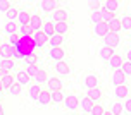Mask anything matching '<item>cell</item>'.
<instances>
[{"label":"cell","mask_w":131,"mask_h":115,"mask_svg":"<svg viewBox=\"0 0 131 115\" xmlns=\"http://www.w3.org/2000/svg\"><path fill=\"white\" fill-rule=\"evenodd\" d=\"M62 105H64V108L67 110V112H71V113L78 112V110H79V96L74 95V93H71V95H66Z\"/></svg>","instance_id":"6da1fadb"},{"label":"cell","mask_w":131,"mask_h":115,"mask_svg":"<svg viewBox=\"0 0 131 115\" xmlns=\"http://www.w3.org/2000/svg\"><path fill=\"white\" fill-rule=\"evenodd\" d=\"M50 21H53V22H69V21H71L69 10H67L66 7H59V9H55V10L50 14Z\"/></svg>","instance_id":"7a4b0ae2"},{"label":"cell","mask_w":131,"mask_h":115,"mask_svg":"<svg viewBox=\"0 0 131 115\" xmlns=\"http://www.w3.org/2000/svg\"><path fill=\"white\" fill-rule=\"evenodd\" d=\"M53 72H55V76L62 79V77H67L71 74V64L69 62H66V60H60V62H55L53 64Z\"/></svg>","instance_id":"3957f363"},{"label":"cell","mask_w":131,"mask_h":115,"mask_svg":"<svg viewBox=\"0 0 131 115\" xmlns=\"http://www.w3.org/2000/svg\"><path fill=\"white\" fill-rule=\"evenodd\" d=\"M83 86L86 90H93V88H98L100 86V79H98V74L97 72H86L83 76Z\"/></svg>","instance_id":"277c9868"},{"label":"cell","mask_w":131,"mask_h":115,"mask_svg":"<svg viewBox=\"0 0 131 115\" xmlns=\"http://www.w3.org/2000/svg\"><path fill=\"white\" fill-rule=\"evenodd\" d=\"M17 60L16 58H0V74H7V72H17Z\"/></svg>","instance_id":"5b68a950"},{"label":"cell","mask_w":131,"mask_h":115,"mask_svg":"<svg viewBox=\"0 0 131 115\" xmlns=\"http://www.w3.org/2000/svg\"><path fill=\"white\" fill-rule=\"evenodd\" d=\"M29 40H31L33 43H35V46H38V48H45V46H48V38H47L41 31H31Z\"/></svg>","instance_id":"8992f818"},{"label":"cell","mask_w":131,"mask_h":115,"mask_svg":"<svg viewBox=\"0 0 131 115\" xmlns=\"http://www.w3.org/2000/svg\"><path fill=\"white\" fill-rule=\"evenodd\" d=\"M124 62V57H123V53H114L109 60H107V65H109V69L112 72H116V70H121V65Z\"/></svg>","instance_id":"52a82bcc"},{"label":"cell","mask_w":131,"mask_h":115,"mask_svg":"<svg viewBox=\"0 0 131 115\" xmlns=\"http://www.w3.org/2000/svg\"><path fill=\"white\" fill-rule=\"evenodd\" d=\"M119 9H121V2H117V0H105V2H102V9L100 10H105L109 14L117 16Z\"/></svg>","instance_id":"ba28073f"},{"label":"cell","mask_w":131,"mask_h":115,"mask_svg":"<svg viewBox=\"0 0 131 115\" xmlns=\"http://www.w3.org/2000/svg\"><path fill=\"white\" fill-rule=\"evenodd\" d=\"M59 2H55V0H40L38 4H36V7L38 9H41L43 12H47V14H52L55 9H59Z\"/></svg>","instance_id":"9c48e42d"},{"label":"cell","mask_w":131,"mask_h":115,"mask_svg":"<svg viewBox=\"0 0 131 115\" xmlns=\"http://www.w3.org/2000/svg\"><path fill=\"white\" fill-rule=\"evenodd\" d=\"M16 83L26 90L29 84H33V79L28 76V72L24 69H21V70H17V72H16Z\"/></svg>","instance_id":"30bf717a"},{"label":"cell","mask_w":131,"mask_h":115,"mask_svg":"<svg viewBox=\"0 0 131 115\" xmlns=\"http://www.w3.org/2000/svg\"><path fill=\"white\" fill-rule=\"evenodd\" d=\"M31 16H33V10L29 9V7L21 9V10H19V16H17V19H16L17 26H28V24H29V19H31Z\"/></svg>","instance_id":"8fae6325"},{"label":"cell","mask_w":131,"mask_h":115,"mask_svg":"<svg viewBox=\"0 0 131 115\" xmlns=\"http://www.w3.org/2000/svg\"><path fill=\"white\" fill-rule=\"evenodd\" d=\"M102 41H104L105 46L116 50V46H119V43H121V34H117V33H107V36Z\"/></svg>","instance_id":"7c38bea8"},{"label":"cell","mask_w":131,"mask_h":115,"mask_svg":"<svg viewBox=\"0 0 131 115\" xmlns=\"http://www.w3.org/2000/svg\"><path fill=\"white\" fill-rule=\"evenodd\" d=\"M107 33H109V28H107V24H104V22H98V24L92 26V34L98 40H104L105 36H107Z\"/></svg>","instance_id":"4fadbf2b"},{"label":"cell","mask_w":131,"mask_h":115,"mask_svg":"<svg viewBox=\"0 0 131 115\" xmlns=\"http://www.w3.org/2000/svg\"><path fill=\"white\" fill-rule=\"evenodd\" d=\"M0 58H16L14 57V45L10 41H5L0 45Z\"/></svg>","instance_id":"5bb4252c"},{"label":"cell","mask_w":131,"mask_h":115,"mask_svg":"<svg viewBox=\"0 0 131 115\" xmlns=\"http://www.w3.org/2000/svg\"><path fill=\"white\" fill-rule=\"evenodd\" d=\"M93 105H95V103H93L86 95H81V96H79V108H81V112H83L85 115H90V113H92Z\"/></svg>","instance_id":"9a60e30c"},{"label":"cell","mask_w":131,"mask_h":115,"mask_svg":"<svg viewBox=\"0 0 131 115\" xmlns=\"http://www.w3.org/2000/svg\"><path fill=\"white\" fill-rule=\"evenodd\" d=\"M48 58H52L53 62L66 60V48H64V46H59V48H50V50H48Z\"/></svg>","instance_id":"2e32d148"},{"label":"cell","mask_w":131,"mask_h":115,"mask_svg":"<svg viewBox=\"0 0 131 115\" xmlns=\"http://www.w3.org/2000/svg\"><path fill=\"white\" fill-rule=\"evenodd\" d=\"M85 95L88 96L93 103H100L102 100H104V91H102L100 86H98V88H93V90H86Z\"/></svg>","instance_id":"e0dca14e"},{"label":"cell","mask_w":131,"mask_h":115,"mask_svg":"<svg viewBox=\"0 0 131 115\" xmlns=\"http://www.w3.org/2000/svg\"><path fill=\"white\" fill-rule=\"evenodd\" d=\"M0 81H2V90H9L14 83H16V72H7V74H0Z\"/></svg>","instance_id":"ac0fdd59"},{"label":"cell","mask_w":131,"mask_h":115,"mask_svg":"<svg viewBox=\"0 0 131 115\" xmlns=\"http://www.w3.org/2000/svg\"><path fill=\"white\" fill-rule=\"evenodd\" d=\"M50 77H52V76H48V70L41 67V69H40V72H38V76L33 79V83H35V84H38V86H41V88H45Z\"/></svg>","instance_id":"d6986e66"},{"label":"cell","mask_w":131,"mask_h":115,"mask_svg":"<svg viewBox=\"0 0 131 115\" xmlns=\"http://www.w3.org/2000/svg\"><path fill=\"white\" fill-rule=\"evenodd\" d=\"M43 22H45V19L40 16V14H35L33 12V16H31V19H29V29L31 31H40L41 29V26H43Z\"/></svg>","instance_id":"ffe728a7"},{"label":"cell","mask_w":131,"mask_h":115,"mask_svg":"<svg viewBox=\"0 0 131 115\" xmlns=\"http://www.w3.org/2000/svg\"><path fill=\"white\" fill-rule=\"evenodd\" d=\"M17 31H19V26H17L16 21H7L5 22V26H4V36L12 38V36L17 34Z\"/></svg>","instance_id":"44dd1931"},{"label":"cell","mask_w":131,"mask_h":115,"mask_svg":"<svg viewBox=\"0 0 131 115\" xmlns=\"http://www.w3.org/2000/svg\"><path fill=\"white\" fill-rule=\"evenodd\" d=\"M128 96H131V86L129 84H123V86H117L116 88V100H126Z\"/></svg>","instance_id":"7402d4cb"},{"label":"cell","mask_w":131,"mask_h":115,"mask_svg":"<svg viewBox=\"0 0 131 115\" xmlns=\"http://www.w3.org/2000/svg\"><path fill=\"white\" fill-rule=\"evenodd\" d=\"M111 83L117 88V86H123V84H128V77L121 72V70H116V72H112L111 76Z\"/></svg>","instance_id":"603a6c76"},{"label":"cell","mask_w":131,"mask_h":115,"mask_svg":"<svg viewBox=\"0 0 131 115\" xmlns=\"http://www.w3.org/2000/svg\"><path fill=\"white\" fill-rule=\"evenodd\" d=\"M40 31H41L47 38L50 40L53 34H55V22H53V21H50V19H47L45 22H43V26H41V29H40Z\"/></svg>","instance_id":"cb8c5ba5"},{"label":"cell","mask_w":131,"mask_h":115,"mask_svg":"<svg viewBox=\"0 0 131 115\" xmlns=\"http://www.w3.org/2000/svg\"><path fill=\"white\" fill-rule=\"evenodd\" d=\"M35 103H38L40 107H47V105H50V103H52V100H50V91L47 90V88H43V90L40 91L38 100H36Z\"/></svg>","instance_id":"d4e9b609"},{"label":"cell","mask_w":131,"mask_h":115,"mask_svg":"<svg viewBox=\"0 0 131 115\" xmlns=\"http://www.w3.org/2000/svg\"><path fill=\"white\" fill-rule=\"evenodd\" d=\"M43 90V88H41V86H38V84H29V86H28L26 88V95H28V98H29V100H33V101H36V100H38V95H40V91Z\"/></svg>","instance_id":"484cf974"},{"label":"cell","mask_w":131,"mask_h":115,"mask_svg":"<svg viewBox=\"0 0 131 115\" xmlns=\"http://www.w3.org/2000/svg\"><path fill=\"white\" fill-rule=\"evenodd\" d=\"M67 36H60V34H53L52 38L48 40V48H59V46H64Z\"/></svg>","instance_id":"4316f807"},{"label":"cell","mask_w":131,"mask_h":115,"mask_svg":"<svg viewBox=\"0 0 131 115\" xmlns=\"http://www.w3.org/2000/svg\"><path fill=\"white\" fill-rule=\"evenodd\" d=\"M69 31H71V21L69 22H55V34L67 36Z\"/></svg>","instance_id":"83f0119b"},{"label":"cell","mask_w":131,"mask_h":115,"mask_svg":"<svg viewBox=\"0 0 131 115\" xmlns=\"http://www.w3.org/2000/svg\"><path fill=\"white\" fill-rule=\"evenodd\" d=\"M45 88L48 91H62V79H59V77H50Z\"/></svg>","instance_id":"f1b7e54d"},{"label":"cell","mask_w":131,"mask_h":115,"mask_svg":"<svg viewBox=\"0 0 131 115\" xmlns=\"http://www.w3.org/2000/svg\"><path fill=\"white\" fill-rule=\"evenodd\" d=\"M114 53H116L114 48H109V46H105V45H102L100 48H98V57L102 58V60H109Z\"/></svg>","instance_id":"f546056e"},{"label":"cell","mask_w":131,"mask_h":115,"mask_svg":"<svg viewBox=\"0 0 131 115\" xmlns=\"http://www.w3.org/2000/svg\"><path fill=\"white\" fill-rule=\"evenodd\" d=\"M40 69H41V65H40V64H24V70L28 72V76L31 77V79H35V77L38 76Z\"/></svg>","instance_id":"4dcf8cb0"},{"label":"cell","mask_w":131,"mask_h":115,"mask_svg":"<svg viewBox=\"0 0 131 115\" xmlns=\"http://www.w3.org/2000/svg\"><path fill=\"white\" fill-rule=\"evenodd\" d=\"M109 112H111L112 115H123V113H124L123 101H121V100H114V101L111 103V108H109Z\"/></svg>","instance_id":"1f68e13d"},{"label":"cell","mask_w":131,"mask_h":115,"mask_svg":"<svg viewBox=\"0 0 131 115\" xmlns=\"http://www.w3.org/2000/svg\"><path fill=\"white\" fill-rule=\"evenodd\" d=\"M107 28H109V33H117L119 34V33H121V17L116 16V17L107 24Z\"/></svg>","instance_id":"d6a6232c"},{"label":"cell","mask_w":131,"mask_h":115,"mask_svg":"<svg viewBox=\"0 0 131 115\" xmlns=\"http://www.w3.org/2000/svg\"><path fill=\"white\" fill-rule=\"evenodd\" d=\"M23 90H24L23 86H19L17 83H14L12 86L9 88V90H5V91H4V95H7V96H19L21 93H23Z\"/></svg>","instance_id":"836d02e7"},{"label":"cell","mask_w":131,"mask_h":115,"mask_svg":"<svg viewBox=\"0 0 131 115\" xmlns=\"http://www.w3.org/2000/svg\"><path fill=\"white\" fill-rule=\"evenodd\" d=\"M19 10H21V7H17L16 4H14L9 10L5 12V17H7V21H16L17 19V16H19Z\"/></svg>","instance_id":"e575fe53"},{"label":"cell","mask_w":131,"mask_h":115,"mask_svg":"<svg viewBox=\"0 0 131 115\" xmlns=\"http://www.w3.org/2000/svg\"><path fill=\"white\" fill-rule=\"evenodd\" d=\"M64 91H50V100H52V103H62L64 101Z\"/></svg>","instance_id":"d590c367"},{"label":"cell","mask_w":131,"mask_h":115,"mask_svg":"<svg viewBox=\"0 0 131 115\" xmlns=\"http://www.w3.org/2000/svg\"><path fill=\"white\" fill-rule=\"evenodd\" d=\"M121 31H131V16H121Z\"/></svg>","instance_id":"8d00e7d4"},{"label":"cell","mask_w":131,"mask_h":115,"mask_svg":"<svg viewBox=\"0 0 131 115\" xmlns=\"http://www.w3.org/2000/svg\"><path fill=\"white\" fill-rule=\"evenodd\" d=\"M114 17H116L114 14H109V12H105V10H100V22H104V24H109V22H111Z\"/></svg>","instance_id":"74e56055"},{"label":"cell","mask_w":131,"mask_h":115,"mask_svg":"<svg viewBox=\"0 0 131 115\" xmlns=\"http://www.w3.org/2000/svg\"><path fill=\"white\" fill-rule=\"evenodd\" d=\"M104 113H105L104 105H102V103H95V105H93V108H92V113H90V115H104Z\"/></svg>","instance_id":"f35d334b"},{"label":"cell","mask_w":131,"mask_h":115,"mask_svg":"<svg viewBox=\"0 0 131 115\" xmlns=\"http://www.w3.org/2000/svg\"><path fill=\"white\" fill-rule=\"evenodd\" d=\"M121 72H123L126 77H129L131 76V62L124 60V62H123V65H121Z\"/></svg>","instance_id":"ab89813d"},{"label":"cell","mask_w":131,"mask_h":115,"mask_svg":"<svg viewBox=\"0 0 131 115\" xmlns=\"http://www.w3.org/2000/svg\"><path fill=\"white\" fill-rule=\"evenodd\" d=\"M90 21H92V26L98 24L100 22V10H90Z\"/></svg>","instance_id":"60d3db41"},{"label":"cell","mask_w":131,"mask_h":115,"mask_svg":"<svg viewBox=\"0 0 131 115\" xmlns=\"http://www.w3.org/2000/svg\"><path fill=\"white\" fill-rule=\"evenodd\" d=\"M12 5H14V4H12V2H9V0H0V12L5 14Z\"/></svg>","instance_id":"b9f144b4"},{"label":"cell","mask_w":131,"mask_h":115,"mask_svg":"<svg viewBox=\"0 0 131 115\" xmlns=\"http://www.w3.org/2000/svg\"><path fill=\"white\" fill-rule=\"evenodd\" d=\"M123 108H124L126 115H131V96H128L126 100H123Z\"/></svg>","instance_id":"7bdbcfd3"},{"label":"cell","mask_w":131,"mask_h":115,"mask_svg":"<svg viewBox=\"0 0 131 115\" xmlns=\"http://www.w3.org/2000/svg\"><path fill=\"white\" fill-rule=\"evenodd\" d=\"M102 9V2H90V10H100Z\"/></svg>","instance_id":"ee69618b"},{"label":"cell","mask_w":131,"mask_h":115,"mask_svg":"<svg viewBox=\"0 0 131 115\" xmlns=\"http://www.w3.org/2000/svg\"><path fill=\"white\" fill-rule=\"evenodd\" d=\"M123 57H124V60H128V62H131V46L124 50V55H123Z\"/></svg>","instance_id":"f6af8a7d"},{"label":"cell","mask_w":131,"mask_h":115,"mask_svg":"<svg viewBox=\"0 0 131 115\" xmlns=\"http://www.w3.org/2000/svg\"><path fill=\"white\" fill-rule=\"evenodd\" d=\"M0 115H5V108H4V105L0 103Z\"/></svg>","instance_id":"bcb514c9"},{"label":"cell","mask_w":131,"mask_h":115,"mask_svg":"<svg viewBox=\"0 0 131 115\" xmlns=\"http://www.w3.org/2000/svg\"><path fill=\"white\" fill-rule=\"evenodd\" d=\"M2 100H4V91L0 90V103H2Z\"/></svg>","instance_id":"7dc6e473"},{"label":"cell","mask_w":131,"mask_h":115,"mask_svg":"<svg viewBox=\"0 0 131 115\" xmlns=\"http://www.w3.org/2000/svg\"><path fill=\"white\" fill-rule=\"evenodd\" d=\"M2 43H4V36L0 34V45H2Z\"/></svg>","instance_id":"c3c4849f"},{"label":"cell","mask_w":131,"mask_h":115,"mask_svg":"<svg viewBox=\"0 0 131 115\" xmlns=\"http://www.w3.org/2000/svg\"><path fill=\"white\" fill-rule=\"evenodd\" d=\"M104 115H112V113L109 112V110H105V113H104Z\"/></svg>","instance_id":"681fc988"},{"label":"cell","mask_w":131,"mask_h":115,"mask_svg":"<svg viewBox=\"0 0 131 115\" xmlns=\"http://www.w3.org/2000/svg\"><path fill=\"white\" fill-rule=\"evenodd\" d=\"M69 115H76V113H69Z\"/></svg>","instance_id":"f907efd6"}]
</instances>
